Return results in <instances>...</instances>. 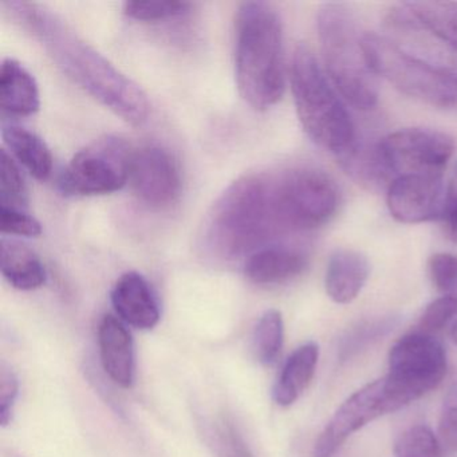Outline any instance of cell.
<instances>
[{"label": "cell", "instance_id": "1", "mask_svg": "<svg viewBox=\"0 0 457 457\" xmlns=\"http://www.w3.org/2000/svg\"><path fill=\"white\" fill-rule=\"evenodd\" d=\"M4 7L74 84L128 124L140 127L148 121L151 103L145 92L87 44L65 21L41 4L7 2Z\"/></svg>", "mask_w": 457, "mask_h": 457}, {"label": "cell", "instance_id": "2", "mask_svg": "<svg viewBox=\"0 0 457 457\" xmlns=\"http://www.w3.org/2000/svg\"><path fill=\"white\" fill-rule=\"evenodd\" d=\"M285 234L275 172L250 173L213 203L200 229L199 247L211 258L231 262L247 259Z\"/></svg>", "mask_w": 457, "mask_h": 457}, {"label": "cell", "instance_id": "3", "mask_svg": "<svg viewBox=\"0 0 457 457\" xmlns=\"http://www.w3.org/2000/svg\"><path fill=\"white\" fill-rule=\"evenodd\" d=\"M235 79L243 100L267 111L286 89L282 21L271 4L245 2L235 21Z\"/></svg>", "mask_w": 457, "mask_h": 457}, {"label": "cell", "instance_id": "4", "mask_svg": "<svg viewBox=\"0 0 457 457\" xmlns=\"http://www.w3.org/2000/svg\"><path fill=\"white\" fill-rule=\"evenodd\" d=\"M290 84L296 114L310 140L338 162L349 157L358 146L354 122L306 45H299L291 58Z\"/></svg>", "mask_w": 457, "mask_h": 457}, {"label": "cell", "instance_id": "5", "mask_svg": "<svg viewBox=\"0 0 457 457\" xmlns=\"http://www.w3.org/2000/svg\"><path fill=\"white\" fill-rule=\"evenodd\" d=\"M317 26L328 79L355 109L370 111L378 101V87L366 60L357 18L346 4L330 2L320 6Z\"/></svg>", "mask_w": 457, "mask_h": 457}, {"label": "cell", "instance_id": "6", "mask_svg": "<svg viewBox=\"0 0 457 457\" xmlns=\"http://www.w3.org/2000/svg\"><path fill=\"white\" fill-rule=\"evenodd\" d=\"M369 66L403 95L435 108L457 109V79L401 49L387 37L363 34Z\"/></svg>", "mask_w": 457, "mask_h": 457}, {"label": "cell", "instance_id": "7", "mask_svg": "<svg viewBox=\"0 0 457 457\" xmlns=\"http://www.w3.org/2000/svg\"><path fill=\"white\" fill-rule=\"evenodd\" d=\"M446 370L448 357L443 344L430 334L414 330L393 345L384 377L401 408H405L436 389Z\"/></svg>", "mask_w": 457, "mask_h": 457}, {"label": "cell", "instance_id": "8", "mask_svg": "<svg viewBox=\"0 0 457 457\" xmlns=\"http://www.w3.org/2000/svg\"><path fill=\"white\" fill-rule=\"evenodd\" d=\"M275 178L288 234L320 228L336 215L341 196L325 170L301 165L275 172Z\"/></svg>", "mask_w": 457, "mask_h": 457}, {"label": "cell", "instance_id": "9", "mask_svg": "<svg viewBox=\"0 0 457 457\" xmlns=\"http://www.w3.org/2000/svg\"><path fill=\"white\" fill-rule=\"evenodd\" d=\"M130 156L129 146L120 138L96 141L79 151L61 173V191L77 196L120 191L128 184Z\"/></svg>", "mask_w": 457, "mask_h": 457}, {"label": "cell", "instance_id": "10", "mask_svg": "<svg viewBox=\"0 0 457 457\" xmlns=\"http://www.w3.org/2000/svg\"><path fill=\"white\" fill-rule=\"evenodd\" d=\"M377 148L395 180L403 175L443 176L453 156L454 141L438 130L405 128L382 138Z\"/></svg>", "mask_w": 457, "mask_h": 457}, {"label": "cell", "instance_id": "11", "mask_svg": "<svg viewBox=\"0 0 457 457\" xmlns=\"http://www.w3.org/2000/svg\"><path fill=\"white\" fill-rule=\"evenodd\" d=\"M401 405L385 377L369 382L344 401L315 441L314 457H334L350 436Z\"/></svg>", "mask_w": 457, "mask_h": 457}, {"label": "cell", "instance_id": "12", "mask_svg": "<svg viewBox=\"0 0 457 457\" xmlns=\"http://www.w3.org/2000/svg\"><path fill=\"white\" fill-rule=\"evenodd\" d=\"M128 183L141 202L167 207L180 195V170L170 152L156 145L143 146L132 152Z\"/></svg>", "mask_w": 457, "mask_h": 457}, {"label": "cell", "instance_id": "13", "mask_svg": "<svg viewBox=\"0 0 457 457\" xmlns=\"http://www.w3.org/2000/svg\"><path fill=\"white\" fill-rule=\"evenodd\" d=\"M445 202L443 176H398L387 186V208L400 223L417 224L441 219Z\"/></svg>", "mask_w": 457, "mask_h": 457}, {"label": "cell", "instance_id": "14", "mask_svg": "<svg viewBox=\"0 0 457 457\" xmlns=\"http://www.w3.org/2000/svg\"><path fill=\"white\" fill-rule=\"evenodd\" d=\"M111 301L120 320L138 330H152L162 317L154 288L138 272L119 278L112 288Z\"/></svg>", "mask_w": 457, "mask_h": 457}, {"label": "cell", "instance_id": "15", "mask_svg": "<svg viewBox=\"0 0 457 457\" xmlns=\"http://www.w3.org/2000/svg\"><path fill=\"white\" fill-rule=\"evenodd\" d=\"M98 347L104 370L119 386L135 382V344L125 323L113 315H104L98 325Z\"/></svg>", "mask_w": 457, "mask_h": 457}, {"label": "cell", "instance_id": "16", "mask_svg": "<svg viewBox=\"0 0 457 457\" xmlns=\"http://www.w3.org/2000/svg\"><path fill=\"white\" fill-rule=\"evenodd\" d=\"M307 267L309 256L304 251L290 245H270L245 259V275L255 285H282L303 274Z\"/></svg>", "mask_w": 457, "mask_h": 457}, {"label": "cell", "instance_id": "17", "mask_svg": "<svg viewBox=\"0 0 457 457\" xmlns=\"http://www.w3.org/2000/svg\"><path fill=\"white\" fill-rule=\"evenodd\" d=\"M369 275L370 263L363 253L339 248L334 251L326 267V294L336 303H352L365 287Z\"/></svg>", "mask_w": 457, "mask_h": 457}, {"label": "cell", "instance_id": "18", "mask_svg": "<svg viewBox=\"0 0 457 457\" xmlns=\"http://www.w3.org/2000/svg\"><path fill=\"white\" fill-rule=\"evenodd\" d=\"M318 360L320 346L312 341L301 345L288 355L272 387L277 405L288 408L298 401L314 377Z\"/></svg>", "mask_w": 457, "mask_h": 457}, {"label": "cell", "instance_id": "19", "mask_svg": "<svg viewBox=\"0 0 457 457\" xmlns=\"http://www.w3.org/2000/svg\"><path fill=\"white\" fill-rule=\"evenodd\" d=\"M0 106L4 113L17 117L31 116L41 106L36 79L12 58L0 68Z\"/></svg>", "mask_w": 457, "mask_h": 457}, {"label": "cell", "instance_id": "20", "mask_svg": "<svg viewBox=\"0 0 457 457\" xmlns=\"http://www.w3.org/2000/svg\"><path fill=\"white\" fill-rule=\"evenodd\" d=\"M0 270L4 279L17 290H37L47 279L41 258L23 243L6 237L0 242Z\"/></svg>", "mask_w": 457, "mask_h": 457}, {"label": "cell", "instance_id": "21", "mask_svg": "<svg viewBox=\"0 0 457 457\" xmlns=\"http://www.w3.org/2000/svg\"><path fill=\"white\" fill-rule=\"evenodd\" d=\"M2 138L12 156L18 160L34 178L47 180L53 172V154L47 144L26 128L7 125L2 129Z\"/></svg>", "mask_w": 457, "mask_h": 457}, {"label": "cell", "instance_id": "22", "mask_svg": "<svg viewBox=\"0 0 457 457\" xmlns=\"http://www.w3.org/2000/svg\"><path fill=\"white\" fill-rule=\"evenodd\" d=\"M285 342V323L280 312L271 309L259 318L253 334V349L256 360L271 365L279 357Z\"/></svg>", "mask_w": 457, "mask_h": 457}, {"label": "cell", "instance_id": "23", "mask_svg": "<svg viewBox=\"0 0 457 457\" xmlns=\"http://www.w3.org/2000/svg\"><path fill=\"white\" fill-rule=\"evenodd\" d=\"M395 457H444L443 443L428 425L403 430L393 446Z\"/></svg>", "mask_w": 457, "mask_h": 457}, {"label": "cell", "instance_id": "24", "mask_svg": "<svg viewBox=\"0 0 457 457\" xmlns=\"http://www.w3.org/2000/svg\"><path fill=\"white\" fill-rule=\"evenodd\" d=\"M0 204L18 210L28 204L25 179L6 149L0 152Z\"/></svg>", "mask_w": 457, "mask_h": 457}, {"label": "cell", "instance_id": "25", "mask_svg": "<svg viewBox=\"0 0 457 457\" xmlns=\"http://www.w3.org/2000/svg\"><path fill=\"white\" fill-rule=\"evenodd\" d=\"M395 320H370V322L361 323L349 331L342 339L339 346V358L342 361L349 360L353 355L358 354L361 350L366 349L369 345H373L382 337L386 336L393 330Z\"/></svg>", "mask_w": 457, "mask_h": 457}, {"label": "cell", "instance_id": "26", "mask_svg": "<svg viewBox=\"0 0 457 457\" xmlns=\"http://www.w3.org/2000/svg\"><path fill=\"white\" fill-rule=\"evenodd\" d=\"M192 4L188 2H127L124 12L132 20L141 22H156L180 17L189 12Z\"/></svg>", "mask_w": 457, "mask_h": 457}, {"label": "cell", "instance_id": "27", "mask_svg": "<svg viewBox=\"0 0 457 457\" xmlns=\"http://www.w3.org/2000/svg\"><path fill=\"white\" fill-rule=\"evenodd\" d=\"M428 272L438 293L443 294V296L457 298V255L435 253L428 261Z\"/></svg>", "mask_w": 457, "mask_h": 457}, {"label": "cell", "instance_id": "28", "mask_svg": "<svg viewBox=\"0 0 457 457\" xmlns=\"http://www.w3.org/2000/svg\"><path fill=\"white\" fill-rule=\"evenodd\" d=\"M457 317V298L440 296L425 307L417 323V331L433 334L443 330L453 318Z\"/></svg>", "mask_w": 457, "mask_h": 457}, {"label": "cell", "instance_id": "29", "mask_svg": "<svg viewBox=\"0 0 457 457\" xmlns=\"http://www.w3.org/2000/svg\"><path fill=\"white\" fill-rule=\"evenodd\" d=\"M438 437L443 445L457 453V377L444 395L438 419Z\"/></svg>", "mask_w": 457, "mask_h": 457}, {"label": "cell", "instance_id": "30", "mask_svg": "<svg viewBox=\"0 0 457 457\" xmlns=\"http://www.w3.org/2000/svg\"><path fill=\"white\" fill-rule=\"evenodd\" d=\"M0 231L4 235L38 237L42 235V224L22 210L0 205Z\"/></svg>", "mask_w": 457, "mask_h": 457}, {"label": "cell", "instance_id": "31", "mask_svg": "<svg viewBox=\"0 0 457 457\" xmlns=\"http://www.w3.org/2000/svg\"><path fill=\"white\" fill-rule=\"evenodd\" d=\"M18 393H20V381L14 371L2 366L0 370V424L2 427H7L12 422Z\"/></svg>", "mask_w": 457, "mask_h": 457}, {"label": "cell", "instance_id": "32", "mask_svg": "<svg viewBox=\"0 0 457 457\" xmlns=\"http://www.w3.org/2000/svg\"><path fill=\"white\" fill-rule=\"evenodd\" d=\"M444 231L448 239L457 243V168L451 183L446 187V202L443 216Z\"/></svg>", "mask_w": 457, "mask_h": 457}, {"label": "cell", "instance_id": "33", "mask_svg": "<svg viewBox=\"0 0 457 457\" xmlns=\"http://www.w3.org/2000/svg\"><path fill=\"white\" fill-rule=\"evenodd\" d=\"M452 339H453L454 345H457V322L454 323L453 328L451 330Z\"/></svg>", "mask_w": 457, "mask_h": 457}]
</instances>
